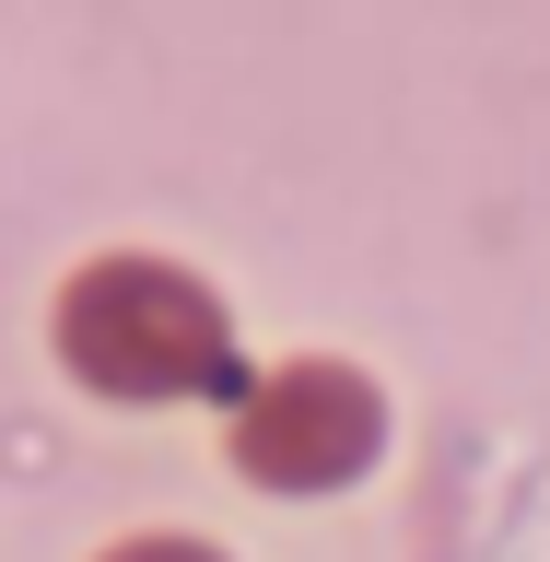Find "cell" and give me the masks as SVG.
I'll return each mask as SVG.
<instances>
[{
	"mask_svg": "<svg viewBox=\"0 0 550 562\" xmlns=\"http://www.w3.org/2000/svg\"><path fill=\"white\" fill-rule=\"evenodd\" d=\"M375 457V386L351 363H281L235 411V469L270 492H328Z\"/></svg>",
	"mask_w": 550,
	"mask_h": 562,
	"instance_id": "7a4b0ae2",
	"label": "cell"
},
{
	"mask_svg": "<svg viewBox=\"0 0 550 562\" xmlns=\"http://www.w3.org/2000/svg\"><path fill=\"white\" fill-rule=\"evenodd\" d=\"M105 562H223V551H200V539H117Z\"/></svg>",
	"mask_w": 550,
	"mask_h": 562,
	"instance_id": "3957f363",
	"label": "cell"
},
{
	"mask_svg": "<svg viewBox=\"0 0 550 562\" xmlns=\"http://www.w3.org/2000/svg\"><path fill=\"white\" fill-rule=\"evenodd\" d=\"M59 351H70V375L105 386V398H200V386L235 375L211 281H188L176 258H94V270H70Z\"/></svg>",
	"mask_w": 550,
	"mask_h": 562,
	"instance_id": "6da1fadb",
	"label": "cell"
}]
</instances>
